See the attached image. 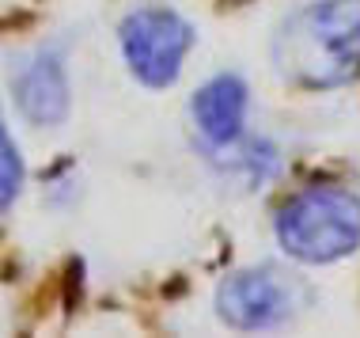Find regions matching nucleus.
Wrapping results in <instances>:
<instances>
[{"label":"nucleus","mask_w":360,"mask_h":338,"mask_svg":"<svg viewBox=\"0 0 360 338\" xmlns=\"http://www.w3.org/2000/svg\"><path fill=\"white\" fill-rule=\"evenodd\" d=\"M269 61L281 80L330 92L360 76V0H315L277 27Z\"/></svg>","instance_id":"1"},{"label":"nucleus","mask_w":360,"mask_h":338,"mask_svg":"<svg viewBox=\"0 0 360 338\" xmlns=\"http://www.w3.org/2000/svg\"><path fill=\"white\" fill-rule=\"evenodd\" d=\"M277 244L300 263H338L360 247V198L345 187H311L277 213Z\"/></svg>","instance_id":"2"},{"label":"nucleus","mask_w":360,"mask_h":338,"mask_svg":"<svg viewBox=\"0 0 360 338\" xmlns=\"http://www.w3.org/2000/svg\"><path fill=\"white\" fill-rule=\"evenodd\" d=\"M304 308V282L285 266H250L224 277L217 289V312L236 331H266L281 327Z\"/></svg>","instance_id":"3"},{"label":"nucleus","mask_w":360,"mask_h":338,"mask_svg":"<svg viewBox=\"0 0 360 338\" xmlns=\"http://www.w3.org/2000/svg\"><path fill=\"white\" fill-rule=\"evenodd\" d=\"M190 46L193 27L163 8H144L122 23V57L129 73L148 88H167L179 80Z\"/></svg>","instance_id":"4"},{"label":"nucleus","mask_w":360,"mask_h":338,"mask_svg":"<svg viewBox=\"0 0 360 338\" xmlns=\"http://www.w3.org/2000/svg\"><path fill=\"white\" fill-rule=\"evenodd\" d=\"M15 107L31 125H57L69 114V76L61 50H38L15 73Z\"/></svg>","instance_id":"5"},{"label":"nucleus","mask_w":360,"mask_h":338,"mask_svg":"<svg viewBox=\"0 0 360 338\" xmlns=\"http://www.w3.org/2000/svg\"><path fill=\"white\" fill-rule=\"evenodd\" d=\"M247 103L250 92L239 76H212L209 84H201L193 92L190 107L205 141L217 144V149H231L243 137V125H247Z\"/></svg>","instance_id":"6"},{"label":"nucleus","mask_w":360,"mask_h":338,"mask_svg":"<svg viewBox=\"0 0 360 338\" xmlns=\"http://www.w3.org/2000/svg\"><path fill=\"white\" fill-rule=\"evenodd\" d=\"M19 190H23V160H19V149L8 137L4 114H0V213L12 209Z\"/></svg>","instance_id":"7"}]
</instances>
